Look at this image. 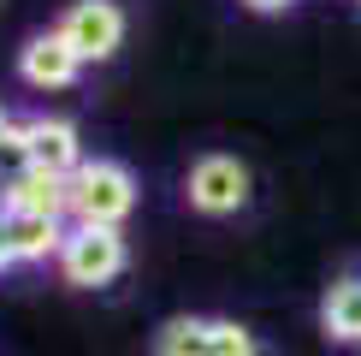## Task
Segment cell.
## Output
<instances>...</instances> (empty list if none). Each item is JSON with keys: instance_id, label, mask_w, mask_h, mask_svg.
Wrapping results in <instances>:
<instances>
[{"instance_id": "obj_1", "label": "cell", "mask_w": 361, "mask_h": 356, "mask_svg": "<svg viewBox=\"0 0 361 356\" xmlns=\"http://www.w3.org/2000/svg\"><path fill=\"white\" fill-rule=\"evenodd\" d=\"M137 208V178L125 160H83L66 178V220L71 226H107L118 232Z\"/></svg>"}, {"instance_id": "obj_2", "label": "cell", "mask_w": 361, "mask_h": 356, "mask_svg": "<svg viewBox=\"0 0 361 356\" xmlns=\"http://www.w3.org/2000/svg\"><path fill=\"white\" fill-rule=\"evenodd\" d=\"M130 249H125V232H107V226H71L66 244H59V279L78 291H95V285H113L118 273H125Z\"/></svg>"}, {"instance_id": "obj_3", "label": "cell", "mask_w": 361, "mask_h": 356, "mask_svg": "<svg viewBox=\"0 0 361 356\" xmlns=\"http://www.w3.org/2000/svg\"><path fill=\"white\" fill-rule=\"evenodd\" d=\"M261 350L243 321L225 315H172L154 333V356H249Z\"/></svg>"}, {"instance_id": "obj_4", "label": "cell", "mask_w": 361, "mask_h": 356, "mask_svg": "<svg viewBox=\"0 0 361 356\" xmlns=\"http://www.w3.org/2000/svg\"><path fill=\"white\" fill-rule=\"evenodd\" d=\"M184 196H190L195 214L225 220V214H243V208H249L255 178H249V167L237 155H202L190 167V178H184Z\"/></svg>"}, {"instance_id": "obj_5", "label": "cell", "mask_w": 361, "mask_h": 356, "mask_svg": "<svg viewBox=\"0 0 361 356\" xmlns=\"http://www.w3.org/2000/svg\"><path fill=\"white\" fill-rule=\"evenodd\" d=\"M54 30L71 42V54H78L83 66H101V59H113L118 42H125V12H118L113 0H71L66 18Z\"/></svg>"}, {"instance_id": "obj_6", "label": "cell", "mask_w": 361, "mask_h": 356, "mask_svg": "<svg viewBox=\"0 0 361 356\" xmlns=\"http://www.w3.org/2000/svg\"><path fill=\"white\" fill-rule=\"evenodd\" d=\"M78 71H83V59L71 54V42L59 30H42V36H30L18 48V78L30 89H71Z\"/></svg>"}, {"instance_id": "obj_7", "label": "cell", "mask_w": 361, "mask_h": 356, "mask_svg": "<svg viewBox=\"0 0 361 356\" xmlns=\"http://www.w3.org/2000/svg\"><path fill=\"white\" fill-rule=\"evenodd\" d=\"M24 137H30V167L54 172V178H71L83 167V143H78V125L71 119L36 113V119H24Z\"/></svg>"}, {"instance_id": "obj_8", "label": "cell", "mask_w": 361, "mask_h": 356, "mask_svg": "<svg viewBox=\"0 0 361 356\" xmlns=\"http://www.w3.org/2000/svg\"><path fill=\"white\" fill-rule=\"evenodd\" d=\"M0 232H6V249L12 261H54L59 244H66V220H42V214H0Z\"/></svg>"}, {"instance_id": "obj_9", "label": "cell", "mask_w": 361, "mask_h": 356, "mask_svg": "<svg viewBox=\"0 0 361 356\" xmlns=\"http://www.w3.org/2000/svg\"><path fill=\"white\" fill-rule=\"evenodd\" d=\"M6 208L12 214H42V220H66V178L30 167L24 178L6 184Z\"/></svg>"}, {"instance_id": "obj_10", "label": "cell", "mask_w": 361, "mask_h": 356, "mask_svg": "<svg viewBox=\"0 0 361 356\" xmlns=\"http://www.w3.org/2000/svg\"><path fill=\"white\" fill-rule=\"evenodd\" d=\"M320 326L338 345H361V273L338 279V285L320 297Z\"/></svg>"}, {"instance_id": "obj_11", "label": "cell", "mask_w": 361, "mask_h": 356, "mask_svg": "<svg viewBox=\"0 0 361 356\" xmlns=\"http://www.w3.org/2000/svg\"><path fill=\"white\" fill-rule=\"evenodd\" d=\"M30 172V137H24V119H12L6 131H0V178H24Z\"/></svg>"}, {"instance_id": "obj_12", "label": "cell", "mask_w": 361, "mask_h": 356, "mask_svg": "<svg viewBox=\"0 0 361 356\" xmlns=\"http://www.w3.org/2000/svg\"><path fill=\"white\" fill-rule=\"evenodd\" d=\"M243 6H249V12H290L296 0H243Z\"/></svg>"}, {"instance_id": "obj_13", "label": "cell", "mask_w": 361, "mask_h": 356, "mask_svg": "<svg viewBox=\"0 0 361 356\" xmlns=\"http://www.w3.org/2000/svg\"><path fill=\"white\" fill-rule=\"evenodd\" d=\"M0 267H18V261H12V249H6V232H0Z\"/></svg>"}, {"instance_id": "obj_14", "label": "cell", "mask_w": 361, "mask_h": 356, "mask_svg": "<svg viewBox=\"0 0 361 356\" xmlns=\"http://www.w3.org/2000/svg\"><path fill=\"white\" fill-rule=\"evenodd\" d=\"M6 125H12V119H6V107H0V131H6Z\"/></svg>"}, {"instance_id": "obj_15", "label": "cell", "mask_w": 361, "mask_h": 356, "mask_svg": "<svg viewBox=\"0 0 361 356\" xmlns=\"http://www.w3.org/2000/svg\"><path fill=\"white\" fill-rule=\"evenodd\" d=\"M249 356H261V350H249Z\"/></svg>"}, {"instance_id": "obj_16", "label": "cell", "mask_w": 361, "mask_h": 356, "mask_svg": "<svg viewBox=\"0 0 361 356\" xmlns=\"http://www.w3.org/2000/svg\"><path fill=\"white\" fill-rule=\"evenodd\" d=\"M355 6H361V0H355Z\"/></svg>"}]
</instances>
